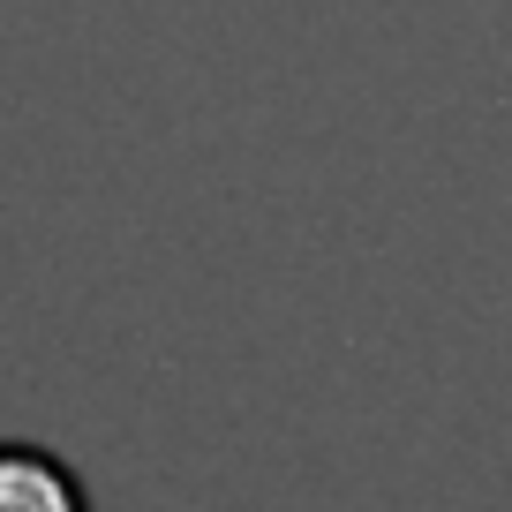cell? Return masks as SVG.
<instances>
[{
	"mask_svg": "<svg viewBox=\"0 0 512 512\" xmlns=\"http://www.w3.org/2000/svg\"><path fill=\"white\" fill-rule=\"evenodd\" d=\"M0 512H91V490L61 452L0 437Z\"/></svg>",
	"mask_w": 512,
	"mask_h": 512,
	"instance_id": "cell-1",
	"label": "cell"
}]
</instances>
